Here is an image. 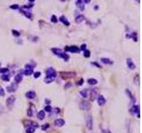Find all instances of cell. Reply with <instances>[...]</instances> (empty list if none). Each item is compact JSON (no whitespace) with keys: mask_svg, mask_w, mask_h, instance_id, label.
I'll return each mask as SVG.
<instances>
[{"mask_svg":"<svg viewBox=\"0 0 142 133\" xmlns=\"http://www.w3.org/2000/svg\"><path fill=\"white\" fill-rule=\"evenodd\" d=\"M80 109H82V110H89L90 108H91V104H90L89 102H81L80 103Z\"/></svg>","mask_w":142,"mask_h":133,"instance_id":"7","label":"cell"},{"mask_svg":"<svg viewBox=\"0 0 142 133\" xmlns=\"http://www.w3.org/2000/svg\"><path fill=\"white\" fill-rule=\"evenodd\" d=\"M35 131V127L32 125H28V127L26 129V133H34Z\"/></svg>","mask_w":142,"mask_h":133,"instance_id":"22","label":"cell"},{"mask_svg":"<svg viewBox=\"0 0 142 133\" xmlns=\"http://www.w3.org/2000/svg\"><path fill=\"white\" fill-rule=\"evenodd\" d=\"M87 83L91 85H95L98 84V81L96 79H94V78H90V79L87 80Z\"/></svg>","mask_w":142,"mask_h":133,"instance_id":"23","label":"cell"},{"mask_svg":"<svg viewBox=\"0 0 142 133\" xmlns=\"http://www.w3.org/2000/svg\"><path fill=\"white\" fill-rule=\"evenodd\" d=\"M125 91H126V93H127V95L129 96V98L130 99V102L134 105V103L136 102V99H135V97L133 96V94L130 92V90H128V89H126Z\"/></svg>","mask_w":142,"mask_h":133,"instance_id":"12","label":"cell"},{"mask_svg":"<svg viewBox=\"0 0 142 133\" xmlns=\"http://www.w3.org/2000/svg\"><path fill=\"white\" fill-rule=\"evenodd\" d=\"M102 133H111L108 130V129H103V131H102Z\"/></svg>","mask_w":142,"mask_h":133,"instance_id":"40","label":"cell"},{"mask_svg":"<svg viewBox=\"0 0 142 133\" xmlns=\"http://www.w3.org/2000/svg\"><path fill=\"white\" fill-rule=\"evenodd\" d=\"M16 100V98L14 97V96H10V97L7 98V99H6V106H9V107H12V106L14 104V102Z\"/></svg>","mask_w":142,"mask_h":133,"instance_id":"3","label":"cell"},{"mask_svg":"<svg viewBox=\"0 0 142 133\" xmlns=\"http://www.w3.org/2000/svg\"><path fill=\"white\" fill-rule=\"evenodd\" d=\"M92 65H95V66H97L98 68H101V66H100V65H99V64H98V63H96V62H92Z\"/></svg>","mask_w":142,"mask_h":133,"instance_id":"39","label":"cell"},{"mask_svg":"<svg viewBox=\"0 0 142 133\" xmlns=\"http://www.w3.org/2000/svg\"><path fill=\"white\" fill-rule=\"evenodd\" d=\"M51 20H52V22H53V23H57V21H58V20H57V17L55 16V15H52Z\"/></svg>","mask_w":142,"mask_h":133,"instance_id":"31","label":"cell"},{"mask_svg":"<svg viewBox=\"0 0 142 133\" xmlns=\"http://www.w3.org/2000/svg\"><path fill=\"white\" fill-rule=\"evenodd\" d=\"M57 76V73L55 71V69L53 68H49L47 70H46V77L45 79V84H50L54 81V79L56 78Z\"/></svg>","mask_w":142,"mask_h":133,"instance_id":"1","label":"cell"},{"mask_svg":"<svg viewBox=\"0 0 142 133\" xmlns=\"http://www.w3.org/2000/svg\"><path fill=\"white\" fill-rule=\"evenodd\" d=\"M61 76L62 78H72V77L75 76V73H71V72H61Z\"/></svg>","mask_w":142,"mask_h":133,"instance_id":"8","label":"cell"},{"mask_svg":"<svg viewBox=\"0 0 142 133\" xmlns=\"http://www.w3.org/2000/svg\"><path fill=\"white\" fill-rule=\"evenodd\" d=\"M60 20H61L62 23H64L66 26H69V22L68 21V20H67V18H66L65 16H61V18H60Z\"/></svg>","mask_w":142,"mask_h":133,"instance_id":"24","label":"cell"},{"mask_svg":"<svg viewBox=\"0 0 142 133\" xmlns=\"http://www.w3.org/2000/svg\"><path fill=\"white\" fill-rule=\"evenodd\" d=\"M37 96V94L35 91H28L26 93V97L28 98V99H35Z\"/></svg>","mask_w":142,"mask_h":133,"instance_id":"20","label":"cell"},{"mask_svg":"<svg viewBox=\"0 0 142 133\" xmlns=\"http://www.w3.org/2000/svg\"><path fill=\"white\" fill-rule=\"evenodd\" d=\"M22 78H23V75L22 74H18L14 76V81H15L16 84H19L22 81Z\"/></svg>","mask_w":142,"mask_h":133,"instance_id":"17","label":"cell"},{"mask_svg":"<svg viewBox=\"0 0 142 133\" xmlns=\"http://www.w3.org/2000/svg\"><path fill=\"white\" fill-rule=\"evenodd\" d=\"M89 92H90V90H88V89H84V90H83V91H80V95H81L83 98H88V96H89Z\"/></svg>","mask_w":142,"mask_h":133,"instance_id":"15","label":"cell"},{"mask_svg":"<svg viewBox=\"0 0 142 133\" xmlns=\"http://www.w3.org/2000/svg\"><path fill=\"white\" fill-rule=\"evenodd\" d=\"M10 8L16 10V9H19V5H18V4H12V5L10 6Z\"/></svg>","mask_w":142,"mask_h":133,"instance_id":"34","label":"cell"},{"mask_svg":"<svg viewBox=\"0 0 142 133\" xmlns=\"http://www.w3.org/2000/svg\"><path fill=\"white\" fill-rule=\"evenodd\" d=\"M100 61H101L102 63L107 64V65H112L113 64V61H111L110 59H108V58H101V59H100Z\"/></svg>","mask_w":142,"mask_h":133,"instance_id":"16","label":"cell"},{"mask_svg":"<svg viewBox=\"0 0 142 133\" xmlns=\"http://www.w3.org/2000/svg\"><path fill=\"white\" fill-rule=\"evenodd\" d=\"M52 110H53V108H52V106H46L45 107V111L48 112V113H51V112H52Z\"/></svg>","mask_w":142,"mask_h":133,"instance_id":"28","label":"cell"},{"mask_svg":"<svg viewBox=\"0 0 142 133\" xmlns=\"http://www.w3.org/2000/svg\"><path fill=\"white\" fill-rule=\"evenodd\" d=\"M54 123H55V125H56V126L61 127V126H63V125L65 124V121H64L63 119H57V120H55Z\"/></svg>","mask_w":142,"mask_h":133,"instance_id":"18","label":"cell"},{"mask_svg":"<svg viewBox=\"0 0 142 133\" xmlns=\"http://www.w3.org/2000/svg\"><path fill=\"white\" fill-rule=\"evenodd\" d=\"M90 51H88V50H85L84 52V56L85 57V58H89L90 57V55H91V54H90Z\"/></svg>","mask_w":142,"mask_h":133,"instance_id":"29","label":"cell"},{"mask_svg":"<svg viewBox=\"0 0 142 133\" xmlns=\"http://www.w3.org/2000/svg\"><path fill=\"white\" fill-rule=\"evenodd\" d=\"M12 35L14 36H20V33L19 32V31H17V30H12Z\"/></svg>","mask_w":142,"mask_h":133,"instance_id":"30","label":"cell"},{"mask_svg":"<svg viewBox=\"0 0 142 133\" xmlns=\"http://www.w3.org/2000/svg\"><path fill=\"white\" fill-rule=\"evenodd\" d=\"M97 101H98V104L100 106H103V105H105V103H106V99L104 98L103 95H99L97 99Z\"/></svg>","mask_w":142,"mask_h":133,"instance_id":"11","label":"cell"},{"mask_svg":"<svg viewBox=\"0 0 142 133\" xmlns=\"http://www.w3.org/2000/svg\"><path fill=\"white\" fill-rule=\"evenodd\" d=\"M86 127L89 130H92L93 128V120H92V115H90V114L86 117Z\"/></svg>","mask_w":142,"mask_h":133,"instance_id":"2","label":"cell"},{"mask_svg":"<svg viewBox=\"0 0 142 133\" xmlns=\"http://www.w3.org/2000/svg\"><path fill=\"white\" fill-rule=\"evenodd\" d=\"M7 91L9 92H13V91H15L17 89V84H12L10 85V86H7Z\"/></svg>","mask_w":142,"mask_h":133,"instance_id":"14","label":"cell"},{"mask_svg":"<svg viewBox=\"0 0 142 133\" xmlns=\"http://www.w3.org/2000/svg\"><path fill=\"white\" fill-rule=\"evenodd\" d=\"M84 84V79H82V78H81L79 82H77V85H82V84Z\"/></svg>","mask_w":142,"mask_h":133,"instance_id":"37","label":"cell"},{"mask_svg":"<svg viewBox=\"0 0 142 133\" xmlns=\"http://www.w3.org/2000/svg\"><path fill=\"white\" fill-rule=\"evenodd\" d=\"M49 126H50V125H49L48 123H45V124H44L42 126V129H43V130H46V129L49 128Z\"/></svg>","mask_w":142,"mask_h":133,"instance_id":"33","label":"cell"},{"mask_svg":"<svg viewBox=\"0 0 142 133\" xmlns=\"http://www.w3.org/2000/svg\"><path fill=\"white\" fill-rule=\"evenodd\" d=\"M77 3V5L80 8V10H81L82 12L84 10V4H85V2L84 1H83V0H78V1H77L76 2Z\"/></svg>","mask_w":142,"mask_h":133,"instance_id":"13","label":"cell"},{"mask_svg":"<svg viewBox=\"0 0 142 133\" xmlns=\"http://www.w3.org/2000/svg\"><path fill=\"white\" fill-rule=\"evenodd\" d=\"M8 68H0V73H1V74H3V75H4V74H7V73H8Z\"/></svg>","mask_w":142,"mask_h":133,"instance_id":"27","label":"cell"},{"mask_svg":"<svg viewBox=\"0 0 142 133\" xmlns=\"http://www.w3.org/2000/svg\"><path fill=\"white\" fill-rule=\"evenodd\" d=\"M84 16L82 15V14L77 15V16L76 17V22H77V23H81L82 21H84Z\"/></svg>","mask_w":142,"mask_h":133,"instance_id":"21","label":"cell"},{"mask_svg":"<svg viewBox=\"0 0 142 133\" xmlns=\"http://www.w3.org/2000/svg\"><path fill=\"white\" fill-rule=\"evenodd\" d=\"M1 78H2V80H4V82H9V81H10V76L7 75V74H4V75H2Z\"/></svg>","mask_w":142,"mask_h":133,"instance_id":"26","label":"cell"},{"mask_svg":"<svg viewBox=\"0 0 142 133\" xmlns=\"http://www.w3.org/2000/svg\"><path fill=\"white\" fill-rule=\"evenodd\" d=\"M52 51H53V53L55 54V55H58L59 57H61V54L64 53L63 51H61V49H57V48H53L52 49Z\"/></svg>","mask_w":142,"mask_h":133,"instance_id":"19","label":"cell"},{"mask_svg":"<svg viewBox=\"0 0 142 133\" xmlns=\"http://www.w3.org/2000/svg\"><path fill=\"white\" fill-rule=\"evenodd\" d=\"M41 76V73L40 72H36L35 74H34V77L35 78H38V77Z\"/></svg>","mask_w":142,"mask_h":133,"instance_id":"35","label":"cell"},{"mask_svg":"<svg viewBox=\"0 0 142 133\" xmlns=\"http://www.w3.org/2000/svg\"><path fill=\"white\" fill-rule=\"evenodd\" d=\"M65 52H70V53H78L79 52V48L76 46V45H72V46H67L65 48Z\"/></svg>","mask_w":142,"mask_h":133,"instance_id":"5","label":"cell"},{"mask_svg":"<svg viewBox=\"0 0 142 133\" xmlns=\"http://www.w3.org/2000/svg\"><path fill=\"white\" fill-rule=\"evenodd\" d=\"M130 113L132 114H136L137 117L139 118V106L133 105V106H132L131 109H130Z\"/></svg>","mask_w":142,"mask_h":133,"instance_id":"4","label":"cell"},{"mask_svg":"<svg viewBox=\"0 0 142 133\" xmlns=\"http://www.w3.org/2000/svg\"><path fill=\"white\" fill-rule=\"evenodd\" d=\"M20 12H22L25 16L27 17V18H28V19H30V20H32L33 19V14L30 12V11H28V10H24V9H20Z\"/></svg>","mask_w":142,"mask_h":133,"instance_id":"10","label":"cell"},{"mask_svg":"<svg viewBox=\"0 0 142 133\" xmlns=\"http://www.w3.org/2000/svg\"><path fill=\"white\" fill-rule=\"evenodd\" d=\"M0 96L1 97H3V96H4V89H3V87L0 85Z\"/></svg>","mask_w":142,"mask_h":133,"instance_id":"32","label":"cell"},{"mask_svg":"<svg viewBox=\"0 0 142 133\" xmlns=\"http://www.w3.org/2000/svg\"><path fill=\"white\" fill-rule=\"evenodd\" d=\"M33 74V67L31 65H26L24 70V75L26 76H30Z\"/></svg>","mask_w":142,"mask_h":133,"instance_id":"6","label":"cell"},{"mask_svg":"<svg viewBox=\"0 0 142 133\" xmlns=\"http://www.w3.org/2000/svg\"><path fill=\"white\" fill-rule=\"evenodd\" d=\"M126 63H127V67H128L130 69H134L136 68V66L134 64L133 61H132L130 58H128V59L126 60Z\"/></svg>","mask_w":142,"mask_h":133,"instance_id":"9","label":"cell"},{"mask_svg":"<svg viewBox=\"0 0 142 133\" xmlns=\"http://www.w3.org/2000/svg\"><path fill=\"white\" fill-rule=\"evenodd\" d=\"M28 116H32V110H31V109H28Z\"/></svg>","mask_w":142,"mask_h":133,"instance_id":"38","label":"cell"},{"mask_svg":"<svg viewBox=\"0 0 142 133\" xmlns=\"http://www.w3.org/2000/svg\"><path fill=\"white\" fill-rule=\"evenodd\" d=\"M45 111H40V112H38V114H37V118L39 119V120H43L44 118H45Z\"/></svg>","mask_w":142,"mask_h":133,"instance_id":"25","label":"cell"},{"mask_svg":"<svg viewBox=\"0 0 142 133\" xmlns=\"http://www.w3.org/2000/svg\"><path fill=\"white\" fill-rule=\"evenodd\" d=\"M81 50H82V51H84V52L85 50H86V44H82V46H81Z\"/></svg>","mask_w":142,"mask_h":133,"instance_id":"36","label":"cell"}]
</instances>
